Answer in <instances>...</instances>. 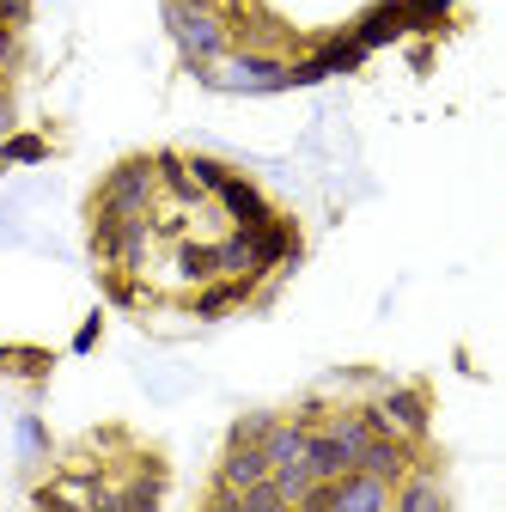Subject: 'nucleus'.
I'll use <instances>...</instances> for the list:
<instances>
[{"mask_svg":"<svg viewBox=\"0 0 506 512\" xmlns=\"http://www.w3.org/2000/svg\"><path fill=\"white\" fill-rule=\"evenodd\" d=\"M208 92H226V98H275L287 92V55H269V49H232L226 61L202 74Z\"/></svg>","mask_w":506,"mask_h":512,"instance_id":"f03ea898","label":"nucleus"},{"mask_svg":"<svg viewBox=\"0 0 506 512\" xmlns=\"http://www.w3.org/2000/svg\"><path fill=\"white\" fill-rule=\"evenodd\" d=\"M257 482H269L263 445H226V452H220V470H214L208 488H232V494H244V488H257Z\"/></svg>","mask_w":506,"mask_h":512,"instance_id":"9b49d317","label":"nucleus"},{"mask_svg":"<svg viewBox=\"0 0 506 512\" xmlns=\"http://www.w3.org/2000/svg\"><path fill=\"white\" fill-rule=\"evenodd\" d=\"M159 19H165V37L177 43L183 68H214V61L232 55V31H226V13L220 7H183V0H159Z\"/></svg>","mask_w":506,"mask_h":512,"instance_id":"f257e3e1","label":"nucleus"},{"mask_svg":"<svg viewBox=\"0 0 506 512\" xmlns=\"http://www.w3.org/2000/svg\"><path fill=\"white\" fill-rule=\"evenodd\" d=\"M153 183H159V196H171L177 208H196V202H208L202 189H196V177H189L183 153H171V147H159V153H153Z\"/></svg>","mask_w":506,"mask_h":512,"instance_id":"4468645a","label":"nucleus"},{"mask_svg":"<svg viewBox=\"0 0 506 512\" xmlns=\"http://www.w3.org/2000/svg\"><path fill=\"white\" fill-rule=\"evenodd\" d=\"M427 458H433V445H415V439H397V433H378V439L360 445L354 470L372 476V482H385V488H397V482H403L409 470H421Z\"/></svg>","mask_w":506,"mask_h":512,"instance_id":"39448f33","label":"nucleus"},{"mask_svg":"<svg viewBox=\"0 0 506 512\" xmlns=\"http://www.w3.org/2000/svg\"><path fill=\"white\" fill-rule=\"evenodd\" d=\"M116 488H122V506H129V512H165L171 470H165V458H153V452H135V464L116 476Z\"/></svg>","mask_w":506,"mask_h":512,"instance_id":"423d86ee","label":"nucleus"},{"mask_svg":"<svg viewBox=\"0 0 506 512\" xmlns=\"http://www.w3.org/2000/svg\"><path fill=\"white\" fill-rule=\"evenodd\" d=\"M214 202H220V214H226L232 226H263V220L275 214V202L263 196V183L244 177V171H232V177L214 189Z\"/></svg>","mask_w":506,"mask_h":512,"instance_id":"6e6552de","label":"nucleus"},{"mask_svg":"<svg viewBox=\"0 0 506 512\" xmlns=\"http://www.w3.org/2000/svg\"><path fill=\"white\" fill-rule=\"evenodd\" d=\"M257 287H263V281H250V275H214V281H202L196 293H189V317H202V324H220L226 311H238V305L257 299Z\"/></svg>","mask_w":506,"mask_h":512,"instance_id":"0eeeda50","label":"nucleus"},{"mask_svg":"<svg viewBox=\"0 0 506 512\" xmlns=\"http://www.w3.org/2000/svg\"><path fill=\"white\" fill-rule=\"evenodd\" d=\"M0 135H13V80H0Z\"/></svg>","mask_w":506,"mask_h":512,"instance_id":"72a5a7b5","label":"nucleus"},{"mask_svg":"<svg viewBox=\"0 0 506 512\" xmlns=\"http://www.w3.org/2000/svg\"><path fill=\"white\" fill-rule=\"evenodd\" d=\"M98 336H104V311H92L86 324H80V336H74V354H92V348H98Z\"/></svg>","mask_w":506,"mask_h":512,"instance_id":"7c9ffc66","label":"nucleus"},{"mask_svg":"<svg viewBox=\"0 0 506 512\" xmlns=\"http://www.w3.org/2000/svg\"><path fill=\"white\" fill-rule=\"evenodd\" d=\"M177 275H183L189 287L214 281V244H202V238H177Z\"/></svg>","mask_w":506,"mask_h":512,"instance_id":"aec40b11","label":"nucleus"},{"mask_svg":"<svg viewBox=\"0 0 506 512\" xmlns=\"http://www.w3.org/2000/svg\"><path fill=\"white\" fill-rule=\"evenodd\" d=\"M202 512H244V500L232 494V488H208V506Z\"/></svg>","mask_w":506,"mask_h":512,"instance_id":"473e14b6","label":"nucleus"},{"mask_svg":"<svg viewBox=\"0 0 506 512\" xmlns=\"http://www.w3.org/2000/svg\"><path fill=\"white\" fill-rule=\"evenodd\" d=\"M238 500H244V512H287V500H281V494H275L269 482H257V488H244Z\"/></svg>","mask_w":506,"mask_h":512,"instance_id":"bb28decb","label":"nucleus"},{"mask_svg":"<svg viewBox=\"0 0 506 512\" xmlns=\"http://www.w3.org/2000/svg\"><path fill=\"white\" fill-rule=\"evenodd\" d=\"M244 7H257V0H220V13H244Z\"/></svg>","mask_w":506,"mask_h":512,"instance_id":"f704fd0d","label":"nucleus"},{"mask_svg":"<svg viewBox=\"0 0 506 512\" xmlns=\"http://www.w3.org/2000/svg\"><path fill=\"white\" fill-rule=\"evenodd\" d=\"M31 512H86L68 488H55V482H37L31 488Z\"/></svg>","mask_w":506,"mask_h":512,"instance_id":"393cba45","label":"nucleus"},{"mask_svg":"<svg viewBox=\"0 0 506 512\" xmlns=\"http://www.w3.org/2000/svg\"><path fill=\"white\" fill-rule=\"evenodd\" d=\"M299 512H305V506H299Z\"/></svg>","mask_w":506,"mask_h":512,"instance_id":"e433bc0d","label":"nucleus"},{"mask_svg":"<svg viewBox=\"0 0 506 512\" xmlns=\"http://www.w3.org/2000/svg\"><path fill=\"white\" fill-rule=\"evenodd\" d=\"M19 445H25L31 458H37V452H49V433H43V421H37V415H25V421H19Z\"/></svg>","mask_w":506,"mask_h":512,"instance_id":"c756f323","label":"nucleus"},{"mask_svg":"<svg viewBox=\"0 0 506 512\" xmlns=\"http://www.w3.org/2000/svg\"><path fill=\"white\" fill-rule=\"evenodd\" d=\"M104 299L129 311V305H141V281H135V275H122V269H104Z\"/></svg>","mask_w":506,"mask_h":512,"instance_id":"a878e982","label":"nucleus"},{"mask_svg":"<svg viewBox=\"0 0 506 512\" xmlns=\"http://www.w3.org/2000/svg\"><path fill=\"white\" fill-rule=\"evenodd\" d=\"M159 202V183H153V153H129L116 159L98 189H92V208H110V214H153Z\"/></svg>","mask_w":506,"mask_h":512,"instance_id":"7ed1b4c3","label":"nucleus"},{"mask_svg":"<svg viewBox=\"0 0 506 512\" xmlns=\"http://www.w3.org/2000/svg\"><path fill=\"white\" fill-rule=\"evenodd\" d=\"M80 506H86V512H129V506H122V488H116V482H98Z\"/></svg>","mask_w":506,"mask_h":512,"instance_id":"cd10ccee","label":"nucleus"},{"mask_svg":"<svg viewBox=\"0 0 506 512\" xmlns=\"http://www.w3.org/2000/svg\"><path fill=\"white\" fill-rule=\"evenodd\" d=\"M391 512H452L446 482H439V458H427L421 470H409V476L391 488Z\"/></svg>","mask_w":506,"mask_h":512,"instance_id":"1a4fd4ad","label":"nucleus"},{"mask_svg":"<svg viewBox=\"0 0 506 512\" xmlns=\"http://www.w3.org/2000/svg\"><path fill=\"white\" fill-rule=\"evenodd\" d=\"M305 470L318 476V482H336V476L354 470V452H348L342 439H330L324 427H311V433H305Z\"/></svg>","mask_w":506,"mask_h":512,"instance_id":"2eb2a0df","label":"nucleus"},{"mask_svg":"<svg viewBox=\"0 0 506 512\" xmlns=\"http://www.w3.org/2000/svg\"><path fill=\"white\" fill-rule=\"evenodd\" d=\"M311 482H318V476L305 470V458H299V464H281V470H269V488H275V494L287 500V512H293V506H299V500L311 494Z\"/></svg>","mask_w":506,"mask_h":512,"instance_id":"4be33fe9","label":"nucleus"},{"mask_svg":"<svg viewBox=\"0 0 506 512\" xmlns=\"http://www.w3.org/2000/svg\"><path fill=\"white\" fill-rule=\"evenodd\" d=\"M183 7H220V0H183Z\"/></svg>","mask_w":506,"mask_h":512,"instance_id":"c9c22d12","label":"nucleus"},{"mask_svg":"<svg viewBox=\"0 0 506 512\" xmlns=\"http://www.w3.org/2000/svg\"><path fill=\"white\" fill-rule=\"evenodd\" d=\"M452 13H458V0H403V19L415 37H439L452 25Z\"/></svg>","mask_w":506,"mask_h":512,"instance_id":"6ab92c4d","label":"nucleus"},{"mask_svg":"<svg viewBox=\"0 0 506 512\" xmlns=\"http://www.w3.org/2000/svg\"><path fill=\"white\" fill-rule=\"evenodd\" d=\"M183 165H189V177H196V189H202V196H214V189L232 177V165H226V159H208V153H189Z\"/></svg>","mask_w":506,"mask_h":512,"instance_id":"b1692460","label":"nucleus"},{"mask_svg":"<svg viewBox=\"0 0 506 512\" xmlns=\"http://www.w3.org/2000/svg\"><path fill=\"white\" fill-rule=\"evenodd\" d=\"M311 61H318V68H324V80H342V74H360V61H366V49L348 37V25L342 31H324L318 43H311L305 49Z\"/></svg>","mask_w":506,"mask_h":512,"instance_id":"ddd939ff","label":"nucleus"},{"mask_svg":"<svg viewBox=\"0 0 506 512\" xmlns=\"http://www.w3.org/2000/svg\"><path fill=\"white\" fill-rule=\"evenodd\" d=\"M214 275H250V281H263L257 275V244H250V226H232L226 238H214Z\"/></svg>","mask_w":506,"mask_h":512,"instance_id":"dca6fc26","label":"nucleus"},{"mask_svg":"<svg viewBox=\"0 0 506 512\" xmlns=\"http://www.w3.org/2000/svg\"><path fill=\"white\" fill-rule=\"evenodd\" d=\"M348 37L372 55V49H391V43H403L409 37V19H403V0H378V7H366L354 25H348Z\"/></svg>","mask_w":506,"mask_h":512,"instance_id":"9d476101","label":"nucleus"},{"mask_svg":"<svg viewBox=\"0 0 506 512\" xmlns=\"http://www.w3.org/2000/svg\"><path fill=\"white\" fill-rule=\"evenodd\" d=\"M55 147L49 135H37V128H13V135H0V177H7L13 165H43Z\"/></svg>","mask_w":506,"mask_h":512,"instance_id":"a211bd4d","label":"nucleus"},{"mask_svg":"<svg viewBox=\"0 0 506 512\" xmlns=\"http://www.w3.org/2000/svg\"><path fill=\"white\" fill-rule=\"evenodd\" d=\"M324 512H391V488L360 476V470H348V476L330 482V506Z\"/></svg>","mask_w":506,"mask_h":512,"instance_id":"f8f14e48","label":"nucleus"},{"mask_svg":"<svg viewBox=\"0 0 506 512\" xmlns=\"http://www.w3.org/2000/svg\"><path fill=\"white\" fill-rule=\"evenodd\" d=\"M372 409H378V427L397 433V439H415V445L433 439V403H427L421 384H385L372 397Z\"/></svg>","mask_w":506,"mask_h":512,"instance_id":"20e7f679","label":"nucleus"},{"mask_svg":"<svg viewBox=\"0 0 506 512\" xmlns=\"http://www.w3.org/2000/svg\"><path fill=\"white\" fill-rule=\"evenodd\" d=\"M49 366H55L49 348H0V372H13V378H31V384H37Z\"/></svg>","mask_w":506,"mask_h":512,"instance_id":"412c9836","label":"nucleus"},{"mask_svg":"<svg viewBox=\"0 0 506 512\" xmlns=\"http://www.w3.org/2000/svg\"><path fill=\"white\" fill-rule=\"evenodd\" d=\"M269 427H275V409H250V415H238V421L226 427V445H263Z\"/></svg>","mask_w":506,"mask_h":512,"instance_id":"5701e85b","label":"nucleus"},{"mask_svg":"<svg viewBox=\"0 0 506 512\" xmlns=\"http://www.w3.org/2000/svg\"><path fill=\"white\" fill-rule=\"evenodd\" d=\"M305 433H311V427H299L293 415H275V427H269V439H263L269 470H281V464H299V458H305Z\"/></svg>","mask_w":506,"mask_h":512,"instance_id":"f3484780","label":"nucleus"},{"mask_svg":"<svg viewBox=\"0 0 506 512\" xmlns=\"http://www.w3.org/2000/svg\"><path fill=\"white\" fill-rule=\"evenodd\" d=\"M37 0H0V31H25Z\"/></svg>","mask_w":506,"mask_h":512,"instance_id":"c85d7f7f","label":"nucleus"},{"mask_svg":"<svg viewBox=\"0 0 506 512\" xmlns=\"http://www.w3.org/2000/svg\"><path fill=\"white\" fill-rule=\"evenodd\" d=\"M19 68V31H0V80H13Z\"/></svg>","mask_w":506,"mask_h":512,"instance_id":"2f4dec72","label":"nucleus"}]
</instances>
